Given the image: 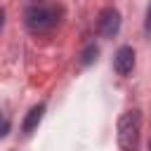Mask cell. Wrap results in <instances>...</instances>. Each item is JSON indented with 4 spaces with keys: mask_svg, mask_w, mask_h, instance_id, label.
<instances>
[{
    "mask_svg": "<svg viewBox=\"0 0 151 151\" xmlns=\"http://www.w3.org/2000/svg\"><path fill=\"white\" fill-rule=\"evenodd\" d=\"M118 28H120V14H118V9H113V7L101 9V14L97 19V31L104 38H113L118 33Z\"/></svg>",
    "mask_w": 151,
    "mask_h": 151,
    "instance_id": "cell-3",
    "label": "cell"
},
{
    "mask_svg": "<svg viewBox=\"0 0 151 151\" xmlns=\"http://www.w3.org/2000/svg\"><path fill=\"white\" fill-rule=\"evenodd\" d=\"M139 127H142L139 111H127V113L120 116V120H118V144H120L123 151H137Z\"/></svg>",
    "mask_w": 151,
    "mask_h": 151,
    "instance_id": "cell-1",
    "label": "cell"
},
{
    "mask_svg": "<svg viewBox=\"0 0 151 151\" xmlns=\"http://www.w3.org/2000/svg\"><path fill=\"white\" fill-rule=\"evenodd\" d=\"M113 68H116L118 76L132 73V68H134V50H132L130 45H123V47L116 52V57H113Z\"/></svg>",
    "mask_w": 151,
    "mask_h": 151,
    "instance_id": "cell-4",
    "label": "cell"
},
{
    "mask_svg": "<svg viewBox=\"0 0 151 151\" xmlns=\"http://www.w3.org/2000/svg\"><path fill=\"white\" fill-rule=\"evenodd\" d=\"M38 2H40V0H38Z\"/></svg>",
    "mask_w": 151,
    "mask_h": 151,
    "instance_id": "cell-10",
    "label": "cell"
},
{
    "mask_svg": "<svg viewBox=\"0 0 151 151\" xmlns=\"http://www.w3.org/2000/svg\"><path fill=\"white\" fill-rule=\"evenodd\" d=\"M144 26H146V33L151 35V2H149V9H146V24Z\"/></svg>",
    "mask_w": 151,
    "mask_h": 151,
    "instance_id": "cell-7",
    "label": "cell"
},
{
    "mask_svg": "<svg viewBox=\"0 0 151 151\" xmlns=\"http://www.w3.org/2000/svg\"><path fill=\"white\" fill-rule=\"evenodd\" d=\"M42 113H45V106L42 104H38V106H33L28 113H26V118H24V123H21V130L26 132V134H31L38 125H40V120H42Z\"/></svg>",
    "mask_w": 151,
    "mask_h": 151,
    "instance_id": "cell-5",
    "label": "cell"
},
{
    "mask_svg": "<svg viewBox=\"0 0 151 151\" xmlns=\"http://www.w3.org/2000/svg\"><path fill=\"white\" fill-rule=\"evenodd\" d=\"M149 149H151V142H149Z\"/></svg>",
    "mask_w": 151,
    "mask_h": 151,
    "instance_id": "cell-9",
    "label": "cell"
},
{
    "mask_svg": "<svg viewBox=\"0 0 151 151\" xmlns=\"http://www.w3.org/2000/svg\"><path fill=\"white\" fill-rule=\"evenodd\" d=\"M24 21H26V26H28L31 31H47V28H52V26L57 24V12L35 5V7L26 9Z\"/></svg>",
    "mask_w": 151,
    "mask_h": 151,
    "instance_id": "cell-2",
    "label": "cell"
},
{
    "mask_svg": "<svg viewBox=\"0 0 151 151\" xmlns=\"http://www.w3.org/2000/svg\"><path fill=\"white\" fill-rule=\"evenodd\" d=\"M7 130H9V120H5V125H2V132H0V134L5 137V134H7Z\"/></svg>",
    "mask_w": 151,
    "mask_h": 151,
    "instance_id": "cell-8",
    "label": "cell"
},
{
    "mask_svg": "<svg viewBox=\"0 0 151 151\" xmlns=\"http://www.w3.org/2000/svg\"><path fill=\"white\" fill-rule=\"evenodd\" d=\"M97 54H99V47H97V45H87V47L83 50V54H80V64H83V66H90V64L97 59Z\"/></svg>",
    "mask_w": 151,
    "mask_h": 151,
    "instance_id": "cell-6",
    "label": "cell"
}]
</instances>
